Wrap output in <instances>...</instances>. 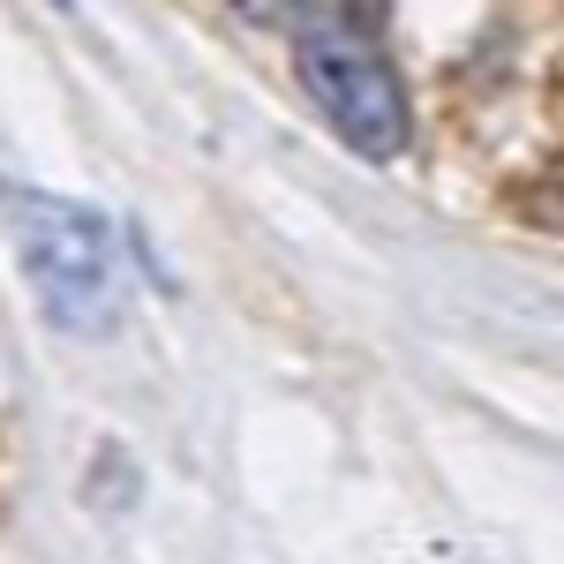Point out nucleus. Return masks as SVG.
<instances>
[{
  "label": "nucleus",
  "mask_w": 564,
  "mask_h": 564,
  "mask_svg": "<svg viewBox=\"0 0 564 564\" xmlns=\"http://www.w3.org/2000/svg\"><path fill=\"white\" fill-rule=\"evenodd\" d=\"M53 8H68V0H53Z\"/></svg>",
  "instance_id": "4"
},
{
  "label": "nucleus",
  "mask_w": 564,
  "mask_h": 564,
  "mask_svg": "<svg viewBox=\"0 0 564 564\" xmlns=\"http://www.w3.org/2000/svg\"><path fill=\"white\" fill-rule=\"evenodd\" d=\"M0 234L15 249V271L53 332L68 339H106L129 308L121 279V234L76 196H45L31 181L0 174Z\"/></svg>",
  "instance_id": "1"
},
{
  "label": "nucleus",
  "mask_w": 564,
  "mask_h": 564,
  "mask_svg": "<svg viewBox=\"0 0 564 564\" xmlns=\"http://www.w3.org/2000/svg\"><path fill=\"white\" fill-rule=\"evenodd\" d=\"M302 84L324 106V121L347 135L361 159H399L406 151V90L391 76L384 45L354 15H308L302 31Z\"/></svg>",
  "instance_id": "2"
},
{
  "label": "nucleus",
  "mask_w": 564,
  "mask_h": 564,
  "mask_svg": "<svg viewBox=\"0 0 564 564\" xmlns=\"http://www.w3.org/2000/svg\"><path fill=\"white\" fill-rule=\"evenodd\" d=\"M234 8H241L249 23H286V15H294L302 0H234Z\"/></svg>",
  "instance_id": "3"
}]
</instances>
